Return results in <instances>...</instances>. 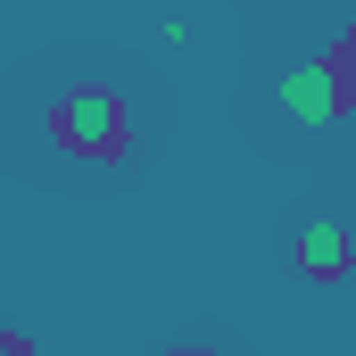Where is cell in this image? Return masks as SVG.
I'll return each mask as SVG.
<instances>
[{
	"label": "cell",
	"mask_w": 356,
	"mask_h": 356,
	"mask_svg": "<svg viewBox=\"0 0 356 356\" xmlns=\"http://www.w3.org/2000/svg\"><path fill=\"white\" fill-rule=\"evenodd\" d=\"M348 99H356V42H340V50H323V58L282 75V108L298 124H332V116H348Z\"/></svg>",
	"instance_id": "cell-2"
},
{
	"label": "cell",
	"mask_w": 356,
	"mask_h": 356,
	"mask_svg": "<svg viewBox=\"0 0 356 356\" xmlns=\"http://www.w3.org/2000/svg\"><path fill=\"white\" fill-rule=\"evenodd\" d=\"M0 8H8V0H0Z\"/></svg>",
	"instance_id": "cell-5"
},
{
	"label": "cell",
	"mask_w": 356,
	"mask_h": 356,
	"mask_svg": "<svg viewBox=\"0 0 356 356\" xmlns=\"http://www.w3.org/2000/svg\"><path fill=\"white\" fill-rule=\"evenodd\" d=\"M0 356H25V332H0Z\"/></svg>",
	"instance_id": "cell-4"
},
{
	"label": "cell",
	"mask_w": 356,
	"mask_h": 356,
	"mask_svg": "<svg viewBox=\"0 0 356 356\" xmlns=\"http://www.w3.org/2000/svg\"><path fill=\"white\" fill-rule=\"evenodd\" d=\"M50 133H58V149H75V158H91V166H116L124 141H133V116H124V99H116L108 83H75V91H58Z\"/></svg>",
	"instance_id": "cell-1"
},
{
	"label": "cell",
	"mask_w": 356,
	"mask_h": 356,
	"mask_svg": "<svg viewBox=\"0 0 356 356\" xmlns=\"http://www.w3.org/2000/svg\"><path fill=\"white\" fill-rule=\"evenodd\" d=\"M290 266L307 273V282H348V266H356L348 224H307V232L290 241Z\"/></svg>",
	"instance_id": "cell-3"
}]
</instances>
